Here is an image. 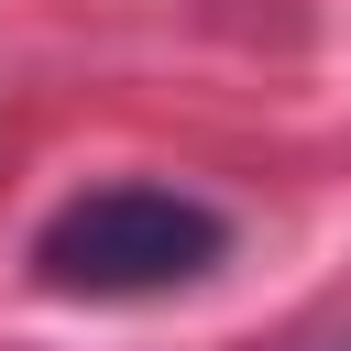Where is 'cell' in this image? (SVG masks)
I'll return each mask as SVG.
<instances>
[{"label":"cell","mask_w":351,"mask_h":351,"mask_svg":"<svg viewBox=\"0 0 351 351\" xmlns=\"http://www.w3.org/2000/svg\"><path fill=\"white\" fill-rule=\"evenodd\" d=\"M219 252H230V219H219L208 197L165 186V176L77 186V197L33 230V274H44L55 296H99V307H121V296H176V285H197Z\"/></svg>","instance_id":"6da1fadb"}]
</instances>
